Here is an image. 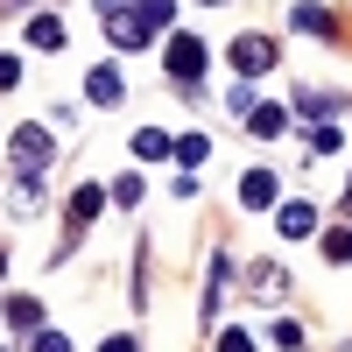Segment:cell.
<instances>
[{"label": "cell", "instance_id": "cell-22", "mask_svg": "<svg viewBox=\"0 0 352 352\" xmlns=\"http://www.w3.org/2000/svg\"><path fill=\"white\" fill-rule=\"evenodd\" d=\"M338 141H345V127H338V120H331V127H317V134H310V155H331Z\"/></svg>", "mask_w": 352, "mask_h": 352}, {"label": "cell", "instance_id": "cell-12", "mask_svg": "<svg viewBox=\"0 0 352 352\" xmlns=\"http://www.w3.org/2000/svg\"><path fill=\"white\" fill-rule=\"evenodd\" d=\"M85 99H92V106H120V99H127V85H120V71H113V64H99L92 78H85Z\"/></svg>", "mask_w": 352, "mask_h": 352}, {"label": "cell", "instance_id": "cell-7", "mask_svg": "<svg viewBox=\"0 0 352 352\" xmlns=\"http://www.w3.org/2000/svg\"><path fill=\"white\" fill-rule=\"evenodd\" d=\"M289 28H296V36H317V43H338V21H331V8H317V0H296V8H289Z\"/></svg>", "mask_w": 352, "mask_h": 352}, {"label": "cell", "instance_id": "cell-29", "mask_svg": "<svg viewBox=\"0 0 352 352\" xmlns=\"http://www.w3.org/2000/svg\"><path fill=\"white\" fill-rule=\"evenodd\" d=\"M204 8H226V0H204Z\"/></svg>", "mask_w": 352, "mask_h": 352}, {"label": "cell", "instance_id": "cell-3", "mask_svg": "<svg viewBox=\"0 0 352 352\" xmlns=\"http://www.w3.org/2000/svg\"><path fill=\"white\" fill-rule=\"evenodd\" d=\"M232 71H240L247 85L268 78L275 71V36H240V43H232Z\"/></svg>", "mask_w": 352, "mask_h": 352}, {"label": "cell", "instance_id": "cell-19", "mask_svg": "<svg viewBox=\"0 0 352 352\" xmlns=\"http://www.w3.org/2000/svg\"><path fill=\"white\" fill-rule=\"evenodd\" d=\"M303 345V324H296V317H275V352H296Z\"/></svg>", "mask_w": 352, "mask_h": 352}, {"label": "cell", "instance_id": "cell-13", "mask_svg": "<svg viewBox=\"0 0 352 352\" xmlns=\"http://www.w3.org/2000/svg\"><path fill=\"white\" fill-rule=\"evenodd\" d=\"M28 43H36V50H64V43H71V28L56 21V14H28Z\"/></svg>", "mask_w": 352, "mask_h": 352}, {"label": "cell", "instance_id": "cell-21", "mask_svg": "<svg viewBox=\"0 0 352 352\" xmlns=\"http://www.w3.org/2000/svg\"><path fill=\"white\" fill-rule=\"evenodd\" d=\"M226 106H232V113H240V120H247V113H254V106H261V99H254V85H247V78H240V85H232V92H226Z\"/></svg>", "mask_w": 352, "mask_h": 352}, {"label": "cell", "instance_id": "cell-28", "mask_svg": "<svg viewBox=\"0 0 352 352\" xmlns=\"http://www.w3.org/2000/svg\"><path fill=\"white\" fill-rule=\"evenodd\" d=\"M99 8H127V0H99Z\"/></svg>", "mask_w": 352, "mask_h": 352}, {"label": "cell", "instance_id": "cell-8", "mask_svg": "<svg viewBox=\"0 0 352 352\" xmlns=\"http://www.w3.org/2000/svg\"><path fill=\"white\" fill-rule=\"evenodd\" d=\"M275 232H282V240H310V232H317V204H303V197L275 204Z\"/></svg>", "mask_w": 352, "mask_h": 352}, {"label": "cell", "instance_id": "cell-23", "mask_svg": "<svg viewBox=\"0 0 352 352\" xmlns=\"http://www.w3.org/2000/svg\"><path fill=\"white\" fill-rule=\"evenodd\" d=\"M28 352H71V338H64V331H36V338H28Z\"/></svg>", "mask_w": 352, "mask_h": 352}, {"label": "cell", "instance_id": "cell-2", "mask_svg": "<svg viewBox=\"0 0 352 352\" xmlns=\"http://www.w3.org/2000/svg\"><path fill=\"white\" fill-rule=\"evenodd\" d=\"M148 36H155V28L141 21L134 0H127V8H106V43H113V50H148Z\"/></svg>", "mask_w": 352, "mask_h": 352}, {"label": "cell", "instance_id": "cell-11", "mask_svg": "<svg viewBox=\"0 0 352 352\" xmlns=\"http://www.w3.org/2000/svg\"><path fill=\"white\" fill-rule=\"evenodd\" d=\"M247 289H254V303H282V296H289V275L275 268V261H254V268H247Z\"/></svg>", "mask_w": 352, "mask_h": 352}, {"label": "cell", "instance_id": "cell-14", "mask_svg": "<svg viewBox=\"0 0 352 352\" xmlns=\"http://www.w3.org/2000/svg\"><path fill=\"white\" fill-rule=\"evenodd\" d=\"M8 324L14 331H43V303L36 296H8Z\"/></svg>", "mask_w": 352, "mask_h": 352}, {"label": "cell", "instance_id": "cell-27", "mask_svg": "<svg viewBox=\"0 0 352 352\" xmlns=\"http://www.w3.org/2000/svg\"><path fill=\"white\" fill-rule=\"evenodd\" d=\"M0 275H8V247H0Z\"/></svg>", "mask_w": 352, "mask_h": 352}, {"label": "cell", "instance_id": "cell-9", "mask_svg": "<svg viewBox=\"0 0 352 352\" xmlns=\"http://www.w3.org/2000/svg\"><path fill=\"white\" fill-rule=\"evenodd\" d=\"M43 204H50V184H43V176H14V190H8V212H14V219H36Z\"/></svg>", "mask_w": 352, "mask_h": 352}, {"label": "cell", "instance_id": "cell-5", "mask_svg": "<svg viewBox=\"0 0 352 352\" xmlns=\"http://www.w3.org/2000/svg\"><path fill=\"white\" fill-rule=\"evenodd\" d=\"M99 212H106V184H78V190H71V240H56V254H71V247H78V232L92 226Z\"/></svg>", "mask_w": 352, "mask_h": 352}, {"label": "cell", "instance_id": "cell-24", "mask_svg": "<svg viewBox=\"0 0 352 352\" xmlns=\"http://www.w3.org/2000/svg\"><path fill=\"white\" fill-rule=\"evenodd\" d=\"M14 85H21V56L0 50V92H14Z\"/></svg>", "mask_w": 352, "mask_h": 352}, {"label": "cell", "instance_id": "cell-10", "mask_svg": "<svg viewBox=\"0 0 352 352\" xmlns=\"http://www.w3.org/2000/svg\"><path fill=\"white\" fill-rule=\"evenodd\" d=\"M289 127H296V113H289V106H254V113H247V134H254V141H282Z\"/></svg>", "mask_w": 352, "mask_h": 352}, {"label": "cell", "instance_id": "cell-30", "mask_svg": "<svg viewBox=\"0 0 352 352\" xmlns=\"http://www.w3.org/2000/svg\"><path fill=\"white\" fill-rule=\"evenodd\" d=\"M345 197H352V190H345Z\"/></svg>", "mask_w": 352, "mask_h": 352}, {"label": "cell", "instance_id": "cell-25", "mask_svg": "<svg viewBox=\"0 0 352 352\" xmlns=\"http://www.w3.org/2000/svg\"><path fill=\"white\" fill-rule=\"evenodd\" d=\"M219 352H254V338L247 331H219Z\"/></svg>", "mask_w": 352, "mask_h": 352}, {"label": "cell", "instance_id": "cell-17", "mask_svg": "<svg viewBox=\"0 0 352 352\" xmlns=\"http://www.w3.org/2000/svg\"><path fill=\"white\" fill-rule=\"evenodd\" d=\"M106 197H113V204H141V176H134V169H127V176H113Z\"/></svg>", "mask_w": 352, "mask_h": 352}, {"label": "cell", "instance_id": "cell-18", "mask_svg": "<svg viewBox=\"0 0 352 352\" xmlns=\"http://www.w3.org/2000/svg\"><path fill=\"white\" fill-rule=\"evenodd\" d=\"M134 8H141V21H148V28H169V14H176V0H134Z\"/></svg>", "mask_w": 352, "mask_h": 352}, {"label": "cell", "instance_id": "cell-6", "mask_svg": "<svg viewBox=\"0 0 352 352\" xmlns=\"http://www.w3.org/2000/svg\"><path fill=\"white\" fill-rule=\"evenodd\" d=\"M240 204H247V212H275V204H282V176L275 169H247L240 176Z\"/></svg>", "mask_w": 352, "mask_h": 352}, {"label": "cell", "instance_id": "cell-20", "mask_svg": "<svg viewBox=\"0 0 352 352\" xmlns=\"http://www.w3.org/2000/svg\"><path fill=\"white\" fill-rule=\"evenodd\" d=\"M324 254H331V261H352V226H331V232H324Z\"/></svg>", "mask_w": 352, "mask_h": 352}, {"label": "cell", "instance_id": "cell-4", "mask_svg": "<svg viewBox=\"0 0 352 352\" xmlns=\"http://www.w3.org/2000/svg\"><path fill=\"white\" fill-rule=\"evenodd\" d=\"M169 78L184 92H197V78H204V43L197 36H169Z\"/></svg>", "mask_w": 352, "mask_h": 352}, {"label": "cell", "instance_id": "cell-15", "mask_svg": "<svg viewBox=\"0 0 352 352\" xmlns=\"http://www.w3.org/2000/svg\"><path fill=\"white\" fill-rule=\"evenodd\" d=\"M169 148H176V162H184V169H197L204 155H212V141H204V134H176Z\"/></svg>", "mask_w": 352, "mask_h": 352}, {"label": "cell", "instance_id": "cell-16", "mask_svg": "<svg viewBox=\"0 0 352 352\" xmlns=\"http://www.w3.org/2000/svg\"><path fill=\"white\" fill-rule=\"evenodd\" d=\"M134 155H141V162H162V155H169V134H162V127H141V134H134Z\"/></svg>", "mask_w": 352, "mask_h": 352}, {"label": "cell", "instance_id": "cell-26", "mask_svg": "<svg viewBox=\"0 0 352 352\" xmlns=\"http://www.w3.org/2000/svg\"><path fill=\"white\" fill-rule=\"evenodd\" d=\"M99 352H141V345H134V338H127V331H120V338H106V345H99Z\"/></svg>", "mask_w": 352, "mask_h": 352}, {"label": "cell", "instance_id": "cell-1", "mask_svg": "<svg viewBox=\"0 0 352 352\" xmlns=\"http://www.w3.org/2000/svg\"><path fill=\"white\" fill-rule=\"evenodd\" d=\"M14 176H43L50 169V155H56V127H43V120H28V127H14Z\"/></svg>", "mask_w": 352, "mask_h": 352}]
</instances>
